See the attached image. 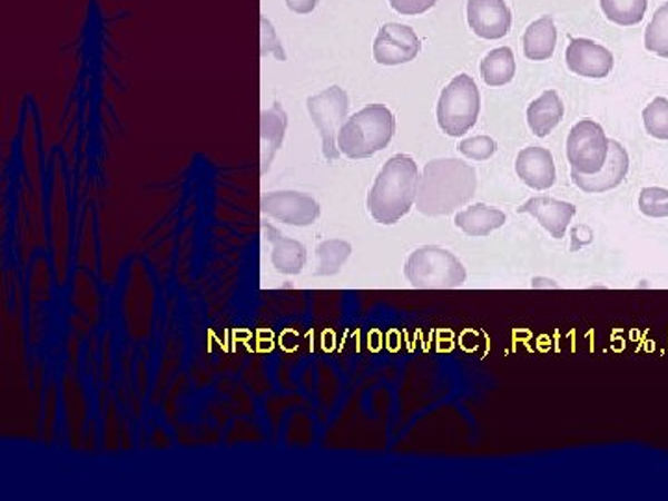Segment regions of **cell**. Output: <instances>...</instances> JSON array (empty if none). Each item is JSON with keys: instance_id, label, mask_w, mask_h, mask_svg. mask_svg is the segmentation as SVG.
<instances>
[{"instance_id": "obj_29", "label": "cell", "mask_w": 668, "mask_h": 501, "mask_svg": "<svg viewBox=\"0 0 668 501\" xmlns=\"http://www.w3.org/2000/svg\"><path fill=\"white\" fill-rule=\"evenodd\" d=\"M317 2H320V0H286L289 10L295 11V13H301V16L311 13V11L316 8Z\"/></svg>"}, {"instance_id": "obj_19", "label": "cell", "mask_w": 668, "mask_h": 501, "mask_svg": "<svg viewBox=\"0 0 668 501\" xmlns=\"http://www.w3.org/2000/svg\"><path fill=\"white\" fill-rule=\"evenodd\" d=\"M557 45V30L550 16L531 22L523 33V55L529 60L542 61L553 56Z\"/></svg>"}, {"instance_id": "obj_27", "label": "cell", "mask_w": 668, "mask_h": 501, "mask_svg": "<svg viewBox=\"0 0 668 501\" xmlns=\"http://www.w3.org/2000/svg\"><path fill=\"white\" fill-rule=\"evenodd\" d=\"M262 56L273 55L277 56V60L284 61L286 60V55H284L283 47L278 43L277 36H275V30H273L272 24L267 21L266 17H262Z\"/></svg>"}, {"instance_id": "obj_18", "label": "cell", "mask_w": 668, "mask_h": 501, "mask_svg": "<svg viewBox=\"0 0 668 501\" xmlns=\"http://www.w3.org/2000/svg\"><path fill=\"white\" fill-rule=\"evenodd\" d=\"M505 222L507 216L503 212L483 205V203L470 206L455 216V227L461 228L462 233L468 236H478V238L489 236L490 233H494L495 228L503 227Z\"/></svg>"}, {"instance_id": "obj_7", "label": "cell", "mask_w": 668, "mask_h": 501, "mask_svg": "<svg viewBox=\"0 0 668 501\" xmlns=\"http://www.w3.org/2000/svg\"><path fill=\"white\" fill-rule=\"evenodd\" d=\"M609 153V139L598 122L583 119L568 134L567 156L573 171L592 175L600 171Z\"/></svg>"}, {"instance_id": "obj_4", "label": "cell", "mask_w": 668, "mask_h": 501, "mask_svg": "<svg viewBox=\"0 0 668 501\" xmlns=\"http://www.w3.org/2000/svg\"><path fill=\"white\" fill-rule=\"evenodd\" d=\"M405 277L414 288H461L466 281V269L450 250L425 245L406 258Z\"/></svg>"}, {"instance_id": "obj_9", "label": "cell", "mask_w": 668, "mask_h": 501, "mask_svg": "<svg viewBox=\"0 0 668 501\" xmlns=\"http://www.w3.org/2000/svg\"><path fill=\"white\" fill-rule=\"evenodd\" d=\"M261 206L264 214L292 227H308L320 217L316 200L297 191H273L262 199Z\"/></svg>"}, {"instance_id": "obj_10", "label": "cell", "mask_w": 668, "mask_h": 501, "mask_svg": "<svg viewBox=\"0 0 668 501\" xmlns=\"http://www.w3.org/2000/svg\"><path fill=\"white\" fill-rule=\"evenodd\" d=\"M628 153L618 141L609 139V153H607L606 164H603L600 171L583 175V173L573 171L572 169L570 177H572V183L587 194H601V191L617 188L618 184H622L623 178L628 175Z\"/></svg>"}, {"instance_id": "obj_12", "label": "cell", "mask_w": 668, "mask_h": 501, "mask_svg": "<svg viewBox=\"0 0 668 501\" xmlns=\"http://www.w3.org/2000/svg\"><path fill=\"white\" fill-rule=\"evenodd\" d=\"M567 66L579 77L606 78L612 71L615 60L606 47L592 39L576 38L568 45Z\"/></svg>"}, {"instance_id": "obj_5", "label": "cell", "mask_w": 668, "mask_h": 501, "mask_svg": "<svg viewBox=\"0 0 668 501\" xmlns=\"http://www.w3.org/2000/svg\"><path fill=\"white\" fill-rule=\"evenodd\" d=\"M481 97L472 77L459 75L440 95L436 106L439 127L451 138H461L478 122Z\"/></svg>"}, {"instance_id": "obj_11", "label": "cell", "mask_w": 668, "mask_h": 501, "mask_svg": "<svg viewBox=\"0 0 668 501\" xmlns=\"http://www.w3.org/2000/svg\"><path fill=\"white\" fill-rule=\"evenodd\" d=\"M468 24L483 39L505 38L511 30L512 16L505 0H468Z\"/></svg>"}, {"instance_id": "obj_13", "label": "cell", "mask_w": 668, "mask_h": 501, "mask_svg": "<svg viewBox=\"0 0 668 501\" xmlns=\"http://www.w3.org/2000/svg\"><path fill=\"white\" fill-rule=\"evenodd\" d=\"M518 214L533 216L553 238L561 239L576 216V206L551 197H533L518 208Z\"/></svg>"}, {"instance_id": "obj_16", "label": "cell", "mask_w": 668, "mask_h": 501, "mask_svg": "<svg viewBox=\"0 0 668 501\" xmlns=\"http://www.w3.org/2000/svg\"><path fill=\"white\" fill-rule=\"evenodd\" d=\"M562 116H564V105L561 97L553 89H548L529 105L528 125L534 136L546 138L562 121Z\"/></svg>"}, {"instance_id": "obj_8", "label": "cell", "mask_w": 668, "mask_h": 501, "mask_svg": "<svg viewBox=\"0 0 668 501\" xmlns=\"http://www.w3.org/2000/svg\"><path fill=\"white\" fill-rule=\"evenodd\" d=\"M422 43L416 33L406 24L389 22L379 30L373 43V58L381 66H401L420 55Z\"/></svg>"}, {"instance_id": "obj_6", "label": "cell", "mask_w": 668, "mask_h": 501, "mask_svg": "<svg viewBox=\"0 0 668 501\" xmlns=\"http://www.w3.org/2000/svg\"><path fill=\"white\" fill-rule=\"evenodd\" d=\"M306 108H308L312 121H314L317 130H320V136H322L323 156L327 160H336L342 155L336 139H338L342 121H344L347 110H350L347 94L340 86H331L322 94L308 97Z\"/></svg>"}, {"instance_id": "obj_21", "label": "cell", "mask_w": 668, "mask_h": 501, "mask_svg": "<svg viewBox=\"0 0 668 501\" xmlns=\"http://www.w3.org/2000/svg\"><path fill=\"white\" fill-rule=\"evenodd\" d=\"M317 269L320 277H331L340 272L351 255V245L344 239H327L317 245Z\"/></svg>"}, {"instance_id": "obj_14", "label": "cell", "mask_w": 668, "mask_h": 501, "mask_svg": "<svg viewBox=\"0 0 668 501\" xmlns=\"http://www.w3.org/2000/svg\"><path fill=\"white\" fill-rule=\"evenodd\" d=\"M517 175L529 188L548 189L556 184V164L550 150L544 147H528L517 156Z\"/></svg>"}, {"instance_id": "obj_1", "label": "cell", "mask_w": 668, "mask_h": 501, "mask_svg": "<svg viewBox=\"0 0 668 501\" xmlns=\"http://www.w3.org/2000/svg\"><path fill=\"white\" fill-rule=\"evenodd\" d=\"M478 173L456 158H440L423 167L418 180L416 210L425 216H448L473 199Z\"/></svg>"}, {"instance_id": "obj_26", "label": "cell", "mask_w": 668, "mask_h": 501, "mask_svg": "<svg viewBox=\"0 0 668 501\" xmlns=\"http://www.w3.org/2000/svg\"><path fill=\"white\" fill-rule=\"evenodd\" d=\"M456 149L461 150V155L466 156L470 160H489L490 156H494L498 150L494 139L490 136H475V138L462 139Z\"/></svg>"}, {"instance_id": "obj_17", "label": "cell", "mask_w": 668, "mask_h": 501, "mask_svg": "<svg viewBox=\"0 0 668 501\" xmlns=\"http://www.w3.org/2000/svg\"><path fill=\"white\" fill-rule=\"evenodd\" d=\"M286 127H288V116L278 102H275L269 110L262 111V173L269 169V164L281 149Z\"/></svg>"}, {"instance_id": "obj_24", "label": "cell", "mask_w": 668, "mask_h": 501, "mask_svg": "<svg viewBox=\"0 0 668 501\" xmlns=\"http://www.w3.org/2000/svg\"><path fill=\"white\" fill-rule=\"evenodd\" d=\"M646 132L657 139H668V99L657 97L642 111Z\"/></svg>"}, {"instance_id": "obj_2", "label": "cell", "mask_w": 668, "mask_h": 501, "mask_svg": "<svg viewBox=\"0 0 668 501\" xmlns=\"http://www.w3.org/2000/svg\"><path fill=\"white\" fill-rule=\"evenodd\" d=\"M418 166L411 156L395 155L379 171L367 194V212L381 225H394L416 200Z\"/></svg>"}, {"instance_id": "obj_3", "label": "cell", "mask_w": 668, "mask_h": 501, "mask_svg": "<svg viewBox=\"0 0 668 501\" xmlns=\"http://www.w3.org/2000/svg\"><path fill=\"white\" fill-rule=\"evenodd\" d=\"M394 132V114L386 106L370 105L342 125L336 144L342 155L361 160L386 149Z\"/></svg>"}, {"instance_id": "obj_20", "label": "cell", "mask_w": 668, "mask_h": 501, "mask_svg": "<svg viewBox=\"0 0 668 501\" xmlns=\"http://www.w3.org/2000/svg\"><path fill=\"white\" fill-rule=\"evenodd\" d=\"M517 72V63H514V55L509 47H500L484 56L481 61V75L487 86H505L511 82Z\"/></svg>"}, {"instance_id": "obj_15", "label": "cell", "mask_w": 668, "mask_h": 501, "mask_svg": "<svg viewBox=\"0 0 668 501\" xmlns=\"http://www.w3.org/2000/svg\"><path fill=\"white\" fill-rule=\"evenodd\" d=\"M267 242L273 245L272 264L283 275H297L306 264L305 245L297 239L286 238L272 225H262Z\"/></svg>"}, {"instance_id": "obj_23", "label": "cell", "mask_w": 668, "mask_h": 501, "mask_svg": "<svg viewBox=\"0 0 668 501\" xmlns=\"http://www.w3.org/2000/svg\"><path fill=\"white\" fill-rule=\"evenodd\" d=\"M645 47L654 55L668 58V2L654 13L646 28Z\"/></svg>"}, {"instance_id": "obj_22", "label": "cell", "mask_w": 668, "mask_h": 501, "mask_svg": "<svg viewBox=\"0 0 668 501\" xmlns=\"http://www.w3.org/2000/svg\"><path fill=\"white\" fill-rule=\"evenodd\" d=\"M600 4L609 21L620 27H635L642 21L648 0H600Z\"/></svg>"}, {"instance_id": "obj_25", "label": "cell", "mask_w": 668, "mask_h": 501, "mask_svg": "<svg viewBox=\"0 0 668 501\" xmlns=\"http://www.w3.org/2000/svg\"><path fill=\"white\" fill-rule=\"evenodd\" d=\"M639 210L648 217H668V189L642 188L639 194Z\"/></svg>"}, {"instance_id": "obj_28", "label": "cell", "mask_w": 668, "mask_h": 501, "mask_svg": "<svg viewBox=\"0 0 668 501\" xmlns=\"http://www.w3.org/2000/svg\"><path fill=\"white\" fill-rule=\"evenodd\" d=\"M389 2L401 16H420L431 10L439 0H389Z\"/></svg>"}]
</instances>
